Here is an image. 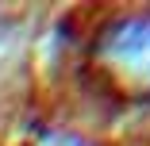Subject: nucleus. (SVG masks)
Segmentation results:
<instances>
[{
	"label": "nucleus",
	"mask_w": 150,
	"mask_h": 146,
	"mask_svg": "<svg viewBox=\"0 0 150 146\" xmlns=\"http://www.w3.org/2000/svg\"><path fill=\"white\" fill-rule=\"evenodd\" d=\"M96 66L123 96H150V16L115 19L96 42Z\"/></svg>",
	"instance_id": "nucleus-1"
}]
</instances>
